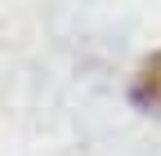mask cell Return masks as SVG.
Returning <instances> with one entry per match:
<instances>
[{
  "instance_id": "cell-1",
  "label": "cell",
  "mask_w": 161,
  "mask_h": 156,
  "mask_svg": "<svg viewBox=\"0 0 161 156\" xmlns=\"http://www.w3.org/2000/svg\"><path fill=\"white\" fill-rule=\"evenodd\" d=\"M130 103L139 112H148V116H161V54L139 63L134 81H130Z\"/></svg>"
}]
</instances>
